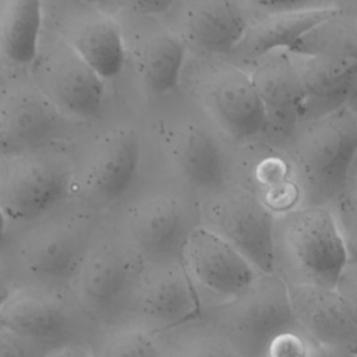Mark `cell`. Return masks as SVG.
<instances>
[{
  "label": "cell",
  "mask_w": 357,
  "mask_h": 357,
  "mask_svg": "<svg viewBox=\"0 0 357 357\" xmlns=\"http://www.w3.org/2000/svg\"><path fill=\"white\" fill-rule=\"evenodd\" d=\"M47 216L26 225L10 244L7 262L0 268L13 287L29 284L70 289V282L96 234L89 213Z\"/></svg>",
  "instance_id": "6da1fadb"
},
{
  "label": "cell",
  "mask_w": 357,
  "mask_h": 357,
  "mask_svg": "<svg viewBox=\"0 0 357 357\" xmlns=\"http://www.w3.org/2000/svg\"><path fill=\"white\" fill-rule=\"evenodd\" d=\"M0 326L54 350L88 344L105 331L67 287L15 286L0 307Z\"/></svg>",
  "instance_id": "7a4b0ae2"
},
{
  "label": "cell",
  "mask_w": 357,
  "mask_h": 357,
  "mask_svg": "<svg viewBox=\"0 0 357 357\" xmlns=\"http://www.w3.org/2000/svg\"><path fill=\"white\" fill-rule=\"evenodd\" d=\"M357 156V116L339 106L315 120L301 135L296 167L307 205H322L346 190Z\"/></svg>",
  "instance_id": "3957f363"
},
{
  "label": "cell",
  "mask_w": 357,
  "mask_h": 357,
  "mask_svg": "<svg viewBox=\"0 0 357 357\" xmlns=\"http://www.w3.org/2000/svg\"><path fill=\"white\" fill-rule=\"evenodd\" d=\"M144 266L145 261L130 241L95 234L70 290L105 331L113 329Z\"/></svg>",
  "instance_id": "277c9868"
},
{
  "label": "cell",
  "mask_w": 357,
  "mask_h": 357,
  "mask_svg": "<svg viewBox=\"0 0 357 357\" xmlns=\"http://www.w3.org/2000/svg\"><path fill=\"white\" fill-rule=\"evenodd\" d=\"M279 229L287 264L296 272L289 283L335 289L347 255L332 211L322 205L296 208L282 218Z\"/></svg>",
  "instance_id": "5b68a950"
},
{
  "label": "cell",
  "mask_w": 357,
  "mask_h": 357,
  "mask_svg": "<svg viewBox=\"0 0 357 357\" xmlns=\"http://www.w3.org/2000/svg\"><path fill=\"white\" fill-rule=\"evenodd\" d=\"M70 169L54 158L20 152L0 160V212L26 226L50 215L70 194Z\"/></svg>",
  "instance_id": "8992f818"
},
{
  "label": "cell",
  "mask_w": 357,
  "mask_h": 357,
  "mask_svg": "<svg viewBox=\"0 0 357 357\" xmlns=\"http://www.w3.org/2000/svg\"><path fill=\"white\" fill-rule=\"evenodd\" d=\"M198 307L190 275L181 265L145 264L114 328H135L158 336L190 324Z\"/></svg>",
  "instance_id": "52a82bcc"
},
{
  "label": "cell",
  "mask_w": 357,
  "mask_h": 357,
  "mask_svg": "<svg viewBox=\"0 0 357 357\" xmlns=\"http://www.w3.org/2000/svg\"><path fill=\"white\" fill-rule=\"evenodd\" d=\"M229 335L248 356L262 357L268 343L297 326L287 283L275 272L259 273L243 291L215 308Z\"/></svg>",
  "instance_id": "ba28073f"
},
{
  "label": "cell",
  "mask_w": 357,
  "mask_h": 357,
  "mask_svg": "<svg viewBox=\"0 0 357 357\" xmlns=\"http://www.w3.org/2000/svg\"><path fill=\"white\" fill-rule=\"evenodd\" d=\"M32 82L66 117L98 116L105 98V79L56 33L40 42L31 64Z\"/></svg>",
  "instance_id": "9c48e42d"
},
{
  "label": "cell",
  "mask_w": 357,
  "mask_h": 357,
  "mask_svg": "<svg viewBox=\"0 0 357 357\" xmlns=\"http://www.w3.org/2000/svg\"><path fill=\"white\" fill-rule=\"evenodd\" d=\"M211 230L231 244L259 273L275 272L276 219L272 209L251 190L231 187L208 206Z\"/></svg>",
  "instance_id": "30bf717a"
},
{
  "label": "cell",
  "mask_w": 357,
  "mask_h": 357,
  "mask_svg": "<svg viewBox=\"0 0 357 357\" xmlns=\"http://www.w3.org/2000/svg\"><path fill=\"white\" fill-rule=\"evenodd\" d=\"M201 95L222 130L236 141L255 138L269 127L250 74L236 66L208 68L201 81Z\"/></svg>",
  "instance_id": "8fae6325"
},
{
  "label": "cell",
  "mask_w": 357,
  "mask_h": 357,
  "mask_svg": "<svg viewBox=\"0 0 357 357\" xmlns=\"http://www.w3.org/2000/svg\"><path fill=\"white\" fill-rule=\"evenodd\" d=\"M66 128V116L35 84L0 86V149L20 153L56 139Z\"/></svg>",
  "instance_id": "7c38bea8"
},
{
  "label": "cell",
  "mask_w": 357,
  "mask_h": 357,
  "mask_svg": "<svg viewBox=\"0 0 357 357\" xmlns=\"http://www.w3.org/2000/svg\"><path fill=\"white\" fill-rule=\"evenodd\" d=\"M181 251L187 273L226 300L237 296L259 275L231 244L206 226L191 229Z\"/></svg>",
  "instance_id": "4fadbf2b"
},
{
  "label": "cell",
  "mask_w": 357,
  "mask_h": 357,
  "mask_svg": "<svg viewBox=\"0 0 357 357\" xmlns=\"http://www.w3.org/2000/svg\"><path fill=\"white\" fill-rule=\"evenodd\" d=\"M61 36L103 79L117 77L126 63V43L119 24L100 8L78 4L63 10Z\"/></svg>",
  "instance_id": "5bb4252c"
},
{
  "label": "cell",
  "mask_w": 357,
  "mask_h": 357,
  "mask_svg": "<svg viewBox=\"0 0 357 357\" xmlns=\"http://www.w3.org/2000/svg\"><path fill=\"white\" fill-rule=\"evenodd\" d=\"M297 326L318 343L357 353V326L336 289L311 283H287Z\"/></svg>",
  "instance_id": "9a60e30c"
},
{
  "label": "cell",
  "mask_w": 357,
  "mask_h": 357,
  "mask_svg": "<svg viewBox=\"0 0 357 357\" xmlns=\"http://www.w3.org/2000/svg\"><path fill=\"white\" fill-rule=\"evenodd\" d=\"M139 158L141 144L134 130H109L96 142L85 170L84 185L89 195L106 204L120 199L135 178Z\"/></svg>",
  "instance_id": "2e32d148"
},
{
  "label": "cell",
  "mask_w": 357,
  "mask_h": 357,
  "mask_svg": "<svg viewBox=\"0 0 357 357\" xmlns=\"http://www.w3.org/2000/svg\"><path fill=\"white\" fill-rule=\"evenodd\" d=\"M185 218L174 197L159 194L135 202L127 215L128 241L145 264L166 262L165 257L183 248Z\"/></svg>",
  "instance_id": "e0dca14e"
},
{
  "label": "cell",
  "mask_w": 357,
  "mask_h": 357,
  "mask_svg": "<svg viewBox=\"0 0 357 357\" xmlns=\"http://www.w3.org/2000/svg\"><path fill=\"white\" fill-rule=\"evenodd\" d=\"M264 105L269 127L291 130L305 114L308 98L287 52H273L258 59L250 74Z\"/></svg>",
  "instance_id": "ac0fdd59"
},
{
  "label": "cell",
  "mask_w": 357,
  "mask_h": 357,
  "mask_svg": "<svg viewBox=\"0 0 357 357\" xmlns=\"http://www.w3.org/2000/svg\"><path fill=\"white\" fill-rule=\"evenodd\" d=\"M165 146L173 166L195 188L215 190L225 183L223 152L212 134L198 123L172 126L166 131Z\"/></svg>",
  "instance_id": "d6986e66"
},
{
  "label": "cell",
  "mask_w": 357,
  "mask_h": 357,
  "mask_svg": "<svg viewBox=\"0 0 357 357\" xmlns=\"http://www.w3.org/2000/svg\"><path fill=\"white\" fill-rule=\"evenodd\" d=\"M184 21L190 39L213 54L233 52L248 29L234 0H190Z\"/></svg>",
  "instance_id": "ffe728a7"
},
{
  "label": "cell",
  "mask_w": 357,
  "mask_h": 357,
  "mask_svg": "<svg viewBox=\"0 0 357 357\" xmlns=\"http://www.w3.org/2000/svg\"><path fill=\"white\" fill-rule=\"evenodd\" d=\"M340 11L333 6H312L271 14L254 25H248L243 40L234 50L257 60L273 52H287L311 28Z\"/></svg>",
  "instance_id": "44dd1931"
},
{
  "label": "cell",
  "mask_w": 357,
  "mask_h": 357,
  "mask_svg": "<svg viewBox=\"0 0 357 357\" xmlns=\"http://www.w3.org/2000/svg\"><path fill=\"white\" fill-rule=\"evenodd\" d=\"M132 59L146 89L153 95H165L180 82L185 45L170 32H151L135 42Z\"/></svg>",
  "instance_id": "7402d4cb"
},
{
  "label": "cell",
  "mask_w": 357,
  "mask_h": 357,
  "mask_svg": "<svg viewBox=\"0 0 357 357\" xmlns=\"http://www.w3.org/2000/svg\"><path fill=\"white\" fill-rule=\"evenodd\" d=\"M42 22V0H0V54L15 66L32 64Z\"/></svg>",
  "instance_id": "603a6c76"
},
{
  "label": "cell",
  "mask_w": 357,
  "mask_h": 357,
  "mask_svg": "<svg viewBox=\"0 0 357 357\" xmlns=\"http://www.w3.org/2000/svg\"><path fill=\"white\" fill-rule=\"evenodd\" d=\"M291 59L308 103L312 100L342 106L357 85V61L296 54Z\"/></svg>",
  "instance_id": "cb8c5ba5"
},
{
  "label": "cell",
  "mask_w": 357,
  "mask_h": 357,
  "mask_svg": "<svg viewBox=\"0 0 357 357\" xmlns=\"http://www.w3.org/2000/svg\"><path fill=\"white\" fill-rule=\"evenodd\" d=\"M287 53L357 61V20L340 11L311 28Z\"/></svg>",
  "instance_id": "d4e9b609"
},
{
  "label": "cell",
  "mask_w": 357,
  "mask_h": 357,
  "mask_svg": "<svg viewBox=\"0 0 357 357\" xmlns=\"http://www.w3.org/2000/svg\"><path fill=\"white\" fill-rule=\"evenodd\" d=\"M89 347L93 357H165L156 336L135 328L102 331Z\"/></svg>",
  "instance_id": "484cf974"
},
{
  "label": "cell",
  "mask_w": 357,
  "mask_h": 357,
  "mask_svg": "<svg viewBox=\"0 0 357 357\" xmlns=\"http://www.w3.org/2000/svg\"><path fill=\"white\" fill-rule=\"evenodd\" d=\"M160 347L165 357H251L229 335L204 329H187Z\"/></svg>",
  "instance_id": "4316f807"
},
{
  "label": "cell",
  "mask_w": 357,
  "mask_h": 357,
  "mask_svg": "<svg viewBox=\"0 0 357 357\" xmlns=\"http://www.w3.org/2000/svg\"><path fill=\"white\" fill-rule=\"evenodd\" d=\"M262 357H354V354L326 347L296 326L276 335Z\"/></svg>",
  "instance_id": "83f0119b"
},
{
  "label": "cell",
  "mask_w": 357,
  "mask_h": 357,
  "mask_svg": "<svg viewBox=\"0 0 357 357\" xmlns=\"http://www.w3.org/2000/svg\"><path fill=\"white\" fill-rule=\"evenodd\" d=\"M336 220L349 264H357V195L343 192L332 201Z\"/></svg>",
  "instance_id": "f1b7e54d"
},
{
  "label": "cell",
  "mask_w": 357,
  "mask_h": 357,
  "mask_svg": "<svg viewBox=\"0 0 357 357\" xmlns=\"http://www.w3.org/2000/svg\"><path fill=\"white\" fill-rule=\"evenodd\" d=\"M54 349L0 326V357H49Z\"/></svg>",
  "instance_id": "f546056e"
},
{
  "label": "cell",
  "mask_w": 357,
  "mask_h": 357,
  "mask_svg": "<svg viewBox=\"0 0 357 357\" xmlns=\"http://www.w3.org/2000/svg\"><path fill=\"white\" fill-rule=\"evenodd\" d=\"M335 289L357 326V264L344 265Z\"/></svg>",
  "instance_id": "4dcf8cb0"
},
{
  "label": "cell",
  "mask_w": 357,
  "mask_h": 357,
  "mask_svg": "<svg viewBox=\"0 0 357 357\" xmlns=\"http://www.w3.org/2000/svg\"><path fill=\"white\" fill-rule=\"evenodd\" d=\"M124 4L135 14L153 17L169 11L174 0H123Z\"/></svg>",
  "instance_id": "1f68e13d"
},
{
  "label": "cell",
  "mask_w": 357,
  "mask_h": 357,
  "mask_svg": "<svg viewBox=\"0 0 357 357\" xmlns=\"http://www.w3.org/2000/svg\"><path fill=\"white\" fill-rule=\"evenodd\" d=\"M251 6L268 11L271 14L276 13H286V11H294L301 10L312 6H307L310 0H247Z\"/></svg>",
  "instance_id": "d6a6232c"
},
{
  "label": "cell",
  "mask_w": 357,
  "mask_h": 357,
  "mask_svg": "<svg viewBox=\"0 0 357 357\" xmlns=\"http://www.w3.org/2000/svg\"><path fill=\"white\" fill-rule=\"evenodd\" d=\"M49 357H93L88 344H70L54 350Z\"/></svg>",
  "instance_id": "836d02e7"
},
{
  "label": "cell",
  "mask_w": 357,
  "mask_h": 357,
  "mask_svg": "<svg viewBox=\"0 0 357 357\" xmlns=\"http://www.w3.org/2000/svg\"><path fill=\"white\" fill-rule=\"evenodd\" d=\"M11 290H13V284H11L10 279L7 278V275L4 273V271L0 268V307L10 296Z\"/></svg>",
  "instance_id": "e575fe53"
},
{
  "label": "cell",
  "mask_w": 357,
  "mask_h": 357,
  "mask_svg": "<svg viewBox=\"0 0 357 357\" xmlns=\"http://www.w3.org/2000/svg\"><path fill=\"white\" fill-rule=\"evenodd\" d=\"M6 236H7V223H6V220H4V218L0 212V245L4 243Z\"/></svg>",
  "instance_id": "d590c367"
},
{
  "label": "cell",
  "mask_w": 357,
  "mask_h": 357,
  "mask_svg": "<svg viewBox=\"0 0 357 357\" xmlns=\"http://www.w3.org/2000/svg\"><path fill=\"white\" fill-rule=\"evenodd\" d=\"M74 1H79V3H84V4H88V6L99 8L100 6L107 4L110 0H74Z\"/></svg>",
  "instance_id": "8d00e7d4"
},
{
  "label": "cell",
  "mask_w": 357,
  "mask_h": 357,
  "mask_svg": "<svg viewBox=\"0 0 357 357\" xmlns=\"http://www.w3.org/2000/svg\"><path fill=\"white\" fill-rule=\"evenodd\" d=\"M1 75H3V64H1V54H0V81H1Z\"/></svg>",
  "instance_id": "74e56055"
},
{
  "label": "cell",
  "mask_w": 357,
  "mask_h": 357,
  "mask_svg": "<svg viewBox=\"0 0 357 357\" xmlns=\"http://www.w3.org/2000/svg\"><path fill=\"white\" fill-rule=\"evenodd\" d=\"M354 357H357V353H356V354H354Z\"/></svg>",
  "instance_id": "f35d334b"
}]
</instances>
